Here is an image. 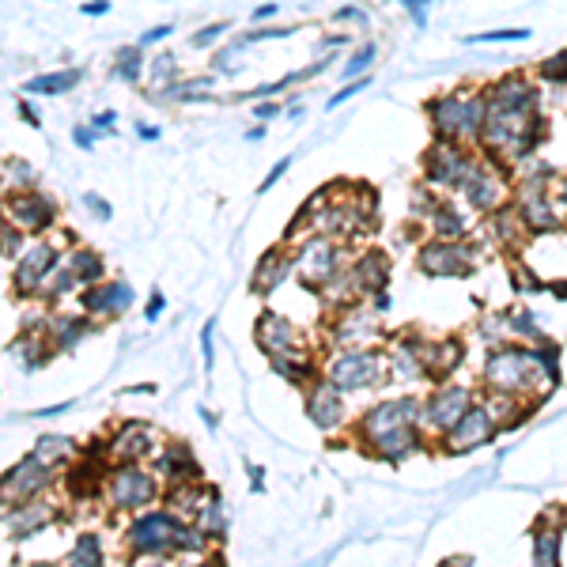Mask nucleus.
Returning <instances> with one entry per match:
<instances>
[{"mask_svg":"<svg viewBox=\"0 0 567 567\" xmlns=\"http://www.w3.org/2000/svg\"><path fill=\"white\" fill-rule=\"evenodd\" d=\"M560 378V348L552 341L533 344V348H518V344H499L484 363V382L496 394H530L541 382H556Z\"/></svg>","mask_w":567,"mask_h":567,"instance_id":"nucleus-1","label":"nucleus"},{"mask_svg":"<svg viewBox=\"0 0 567 567\" xmlns=\"http://www.w3.org/2000/svg\"><path fill=\"white\" fill-rule=\"evenodd\" d=\"M420 401L413 397H397V401H378L375 409H367L360 420L363 447L375 458L401 462L420 447Z\"/></svg>","mask_w":567,"mask_h":567,"instance_id":"nucleus-2","label":"nucleus"},{"mask_svg":"<svg viewBox=\"0 0 567 567\" xmlns=\"http://www.w3.org/2000/svg\"><path fill=\"white\" fill-rule=\"evenodd\" d=\"M424 114H428L435 140L481 144L484 118H488V99H484V91L458 87V91H447V95H435Z\"/></svg>","mask_w":567,"mask_h":567,"instance_id":"nucleus-3","label":"nucleus"},{"mask_svg":"<svg viewBox=\"0 0 567 567\" xmlns=\"http://www.w3.org/2000/svg\"><path fill=\"white\" fill-rule=\"evenodd\" d=\"M125 541L137 556L148 560V556H167V552H201L208 545V533L201 526L178 522L167 511H152L129 526Z\"/></svg>","mask_w":567,"mask_h":567,"instance_id":"nucleus-4","label":"nucleus"},{"mask_svg":"<svg viewBox=\"0 0 567 567\" xmlns=\"http://www.w3.org/2000/svg\"><path fill=\"white\" fill-rule=\"evenodd\" d=\"M484 167V152H473V144L458 140H435L424 152V178L439 193H462V186Z\"/></svg>","mask_w":567,"mask_h":567,"instance_id":"nucleus-5","label":"nucleus"},{"mask_svg":"<svg viewBox=\"0 0 567 567\" xmlns=\"http://www.w3.org/2000/svg\"><path fill=\"white\" fill-rule=\"evenodd\" d=\"M511 205H515L518 220H522V227L530 235H556V231H564V212L556 205L552 182H530V178L518 182Z\"/></svg>","mask_w":567,"mask_h":567,"instance_id":"nucleus-6","label":"nucleus"},{"mask_svg":"<svg viewBox=\"0 0 567 567\" xmlns=\"http://www.w3.org/2000/svg\"><path fill=\"white\" fill-rule=\"evenodd\" d=\"M386 375V356L378 348H344L337 360L326 367V382L337 386L341 394L371 390Z\"/></svg>","mask_w":567,"mask_h":567,"instance_id":"nucleus-7","label":"nucleus"},{"mask_svg":"<svg viewBox=\"0 0 567 567\" xmlns=\"http://www.w3.org/2000/svg\"><path fill=\"white\" fill-rule=\"evenodd\" d=\"M292 265H295V276H299L307 288H326L329 280L344 269L341 242L318 231V235L299 242V250L292 254Z\"/></svg>","mask_w":567,"mask_h":567,"instance_id":"nucleus-8","label":"nucleus"},{"mask_svg":"<svg viewBox=\"0 0 567 567\" xmlns=\"http://www.w3.org/2000/svg\"><path fill=\"white\" fill-rule=\"evenodd\" d=\"M462 193H465V205L473 208L477 216H496L499 208L511 205V193H515V186H511V167H499V163H492V159L484 155V167L465 182Z\"/></svg>","mask_w":567,"mask_h":567,"instance_id":"nucleus-9","label":"nucleus"},{"mask_svg":"<svg viewBox=\"0 0 567 567\" xmlns=\"http://www.w3.org/2000/svg\"><path fill=\"white\" fill-rule=\"evenodd\" d=\"M473 246L469 242L431 239L416 250V269L431 280H447V276H469L473 273Z\"/></svg>","mask_w":567,"mask_h":567,"instance_id":"nucleus-10","label":"nucleus"},{"mask_svg":"<svg viewBox=\"0 0 567 567\" xmlns=\"http://www.w3.org/2000/svg\"><path fill=\"white\" fill-rule=\"evenodd\" d=\"M4 216L19 231L42 235V231L57 227V201H53L50 193H42V189H16L4 201Z\"/></svg>","mask_w":567,"mask_h":567,"instance_id":"nucleus-11","label":"nucleus"},{"mask_svg":"<svg viewBox=\"0 0 567 567\" xmlns=\"http://www.w3.org/2000/svg\"><path fill=\"white\" fill-rule=\"evenodd\" d=\"M484 99L492 110L507 114H541V84L533 76H499L496 84L484 87Z\"/></svg>","mask_w":567,"mask_h":567,"instance_id":"nucleus-12","label":"nucleus"},{"mask_svg":"<svg viewBox=\"0 0 567 567\" xmlns=\"http://www.w3.org/2000/svg\"><path fill=\"white\" fill-rule=\"evenodd\" d=\"M61 265V246L50 239L31 242L23 254H19L16 265V292L19 295H35L46 288V280L53 276V269Z\"/></svg>","mask_w":567,"mask_h":567,"instance_id":"nucleus-13","label":"nucleus"},{"mask_svg":"<svg viewBox=\"0 0 567 567\" xmlns=\"http://www.w3.org/2000/svg\"><path fill=\"white\" fill-rule=\"evenodd\" d=\"M254 333H258L261 352H265L269 360H295V356H307L303 333L295 329L292 318H284V314H276V310H265V314H261Z\"/></svg>","mask_w":567,"mask_h":567,"instance_id":"nucleus-14","label":"nucleus"},{"mask_svg":"<svg viewBox=\"0 0 567 567\" xmlns=\"http://www.w3.org/2000/svg\"><path fill=\"white\" fill-rule=\"evenodd\" d=\"M159 496V484L152 473H144L140 465H125L118 469L110 481H106V499L118 507V511H140Z\"/></svg>","mask_w":567,"mask_h":567,"instance_id":"nucleus-15","label":"nucleus"},{"mask_svg":"<svg viewBox=\"0 0 567 567\" xmlns=\"http://www.w3.org/2000/svg\"><path fill=\"white\" fill-rule=\"evenodd\" d=\"M496 428L499 424H496V416H492V409H488V405H473V409L443 435V450H447V454H469V450L492 443Z\"/></svg>","mask_w":567,"mask_h":567,"instance_id":"nucleus-16","label":"nucleus"},{"mask_svg":"<svg viewBox=\"0 0 567 567\" xmlns=\"http://www.w3.org/2000/svg\"><path fill=\"white\" fill-rule=\"evenodd\" d=\"M469 409H473V394H469L465 386H443V390H435V394L420 405V420L447 435Z\"/></svg>","mask_w":567,"mask_h":567,"instance_id":"nucleus-17","label":"nucleus"},{"mask_svg":"<svg viewBox=\"0 0 567 567\" xmlns=\"http://www.w3.org/2000/svg\"><path fill=\"white\" fill-rule=\"evenodd\" d=\"M50 481H53L50 465L42 462L38 454H31V458H23V462L12 465V469L4 473V481H0V499H35Z\"/></svg>","mask_w":567,"mask_h":567,"instance_id":"nucleus-18","label":"nucleus"},{"mask_svg":"<svg viewBox=\"0 0 567 567\" xmlns=\"http://www.w3.org/2000/svg\"><path fill=\"white\" fill-rule=\"evenodd\" d=\"M378 333V310L367 307H344L337 326H333V344L337 348H367V341Z\"/></svg>","mask_w":567,"mask_h":567,"instance_id":"nucleus-19","label":"nucleus"},{"mask_svg":"<svg viewBox=\"0 0 567 567\" xmlns=\"http://www.w3.org/2000/svg\"><path fill=\"white\" fill-rule=\"evenodd\" d=\"M137 292L125 284V280H99L80 292V303H84V314H125L133 307Z\"/></svg>","mask_w":567,"mask_h":567,"instance_id":"nucleus-20","label":"nucleus"},{"mask_svg":"<svg viewBox=\"0 0 567 567\" xmlns=\"http://www.w3.org/2000/svg\"><path fill=\"white\" fill-rule=\"evenodd\" d=\"M348 276H352V288L356 295H378L386 292V276H390V258L382 250H363L360 258L348 265Z\"/></svg>","mask_w":567,"mask_h":567,"instance_id":"nucleus-21","label":"nucleus"},{"mask_svg":"<svg viewBox=\"0 0 567 567\" xmlns=\"http://www.w3.org/2000/svg\"><path fill=\"white\" fill-rule=\"evenodd\" d=\"M307 416L314 420V428L333 431L344 424V401L341 390L329 382H314V390L307 394Z\"/></svg>","mask_w":567,"mask_h":567,"instance_id":"nucleus-22","label":"nucleus"},{"mask_svg":"<svg viewBox=\"0 0 567 567\" xmlns=\"http://www.w3.org/2000/svg\"><path fill=\"white\" fill-rule=\"evenodd\" d=\"M560 552H564V526L541 518L533 526V567H560Z\"/></svg>","mask_w":567,"mask_h":567,"instance_id":"nucleus-23","label":"nucleus"},{"mask_svg":"<svg viewBox=\"0 0 567 567\" xmlns=\"http://www.w3.org/2000/svg\"><path fill=\"white\" fill-rule=\"evenodd\" d=\"M288 276H295L292 254H284V250L276 246V250H269V254L261 258L258 273H254V292H258V295L276 292L280 284H288Z\"/></svg>","mask_w":567,"mask_h":567,"instance_id":"nucleus-24","label":"nucleus"},{"mask_svg":"<svg viewBox=\"0 0 567 567\" xmlns=\"http://www.w3.org/2000/svg\"><path fill=\"white\" fill-rule=\"evenodd\" d=\"M435 239H450V242H465L469 239V216H465L458 205H450L447 197L435 205V212L428 216Z\"/></svg>","mask_w":567,"mask_h":567,"instance_id":"nucleus-25","label":"nucleus"},{"mask_svg":"<svg viewBox=\"0 0 567 567\" xmlns=\"http://www.w3.org/2000/svg\"><path fill=\"white\" fill-rule=\"evenodd\" d=\"M465 348L462 341H431L424 344V375H435V378H447L458 363H462Z\"/></svg>","mask_w":567,"mask_h":567,"instance_id":"nucleus-26","label":"nucleus"},{"mask_svg":"<svg viewBox=\"0 0 567 567\" xmlns=\"http://www.w3.org/2000/svg\"><path fill=\"white\" fill-rule=\"evenodd\" d=\"M152 450V428L148 424H125L121 435H114V454L121 462H140Z\"/></svg>","mask_w":567,"mask_h":567,"instance_id":"nucleus-27","label":"nucleus"},{"mask_svg":"<svg viewBox=\"0 0 567 567\" xmlns=\"http://www.w3.org/2000/svg\"><path fill=\"white\" fill-rule=\"evenodd\" d=\"M84 80V69H57V72H42L35 80H27L23 91L27 95H69L72 87H80Z\"/></svg>","mask_w":567,"mask_h":567,"instance_id":"nucleus-28","label":"nucleus"},{"mask_svg":"<svg viewBox=\"0 0 567 567\" xmlns=\"http://www.w3.org/2000/svg\"><path fill=\"white\" fill-rule=\"evenodd\" d=\"M69 265L72 273H76V280L84 284V288H91V284H99L106 276V261L95 254V250H87V246H76V250H69Z\"/></svg>","mask_w":567,"mask_h":567,"instance_id":"nucleus-29","label":"nucleus"},{"mask_svg":"<svg viewBox=\"0 0 567 567\" xmlns=\"http://www.w3.org/2000/svg\"><path fill=\"white\" fill-rule=\"evenodd\" d=\"M87 329H91L87 314H57V318L50 322V341L61 344V348H72Z\"/></svg>","mask_w":567,"mask_h":567,"instance_id":"nucleus-30","label":"nucleus"},{"mask_svg":"<svg viewBox=\"0 0 567 567\" xmlns=\"http://www.w3.org/2000/svg\"><path fill=\"white\" fill-rule=\"evenodd\" d=\"M114 76H118L121 84H137L140 76H144V46H121L114 50Z\"/></svg>","mask_w":567,"mask_h":567,"instance_id":"nucleus-31","label":"nucleus"},{"mask_svg":"<svg viewBox=\"0 0 567 567\" xmlns=\"http://www.w3.org/2000/svg\"><path fill=\"white\" fill-rule=\"evenodd\" d=\"M378 61V46L375 42H363V46H356V50L348 53V61H344V80H348V84H352V80H360V76H371V65H375Z\"/></svg>","mask_w":567,"mask_h":567,"instance_id":"nucleus-32","label":"nucleus"},{"mask_svg":"<svg viewBox=\"0 0 567 567\" xmlns=\"http://www.w3.org/2000/svg\"><path fill=\"white\" fill-rule=\"evenodd\" d=\"M163 473H171L174 484H182L186 477L193 481L201 469H197V462H193V454H189L186 447H171L167 454H163Z\"/></svg>","mask_w":567,"mask_h":567,"instance_id":"nucleus-33","label":"nucleus"},{"mask_svg":"<svg viewBox=\"0 0 567 567\" xmlns=\"http://www.w3.org/2000/svg\"><path fill=\"white\" fill-rule=\"evenodd\" d=\"M35 454L46 465H57V462H65V458H72V454H76V443H69L65 435H42V439H38V447H35Z\"/></svg>","mask_w":567,"mask_h":567,"instance_id":"nucleus-34","label":"nucleus"},{"mask_svg":"<svg viewBox=\"0 0 567 567\" xmlns=\"http://www.w3.org/2000/svg\"><path fill=\"white\" fill-rule=\"evenodd\" d=\"M537 84L567 87V50L549 53V57L537 65Z\"/></svg>","mask_w":567,"mask_h":567,"instance_id":"nucleus-35","label":"nucleus"},{"mask_svg":"<svg viewBox=\"0 0 567 567\" xmlns=\"http://www.w3.org/2000/svg\"><path fill=\"white\" fill-rule=\"evenodd\" d=\"M65 567H103V549H99V537H80L76 541V549L69 552V560Z\"/></svg>","mask_w":567,"mask_h":567,"instance_id":"nucleus-36","label":"nucleus"},{"mask_svg":"<svg viewBox=\"0 0 567 567\" xmlns=\"http://www.w3.org/2000/svg\"><path fill=\"white\" fill-rule=\"evenodd\" d=\"M174 72H178V57L174 53H159L152 65H148V80L155 84V91H163V87H171L178 80Z\"/></svg>","mask_w":567,"mask_h":567,"instance_id":"nucleus-37","label":"nucleus"},{"mask_svg":"<svg viewBox=\"0 0 567 567\" xmlns=\"http://www.w3.org/2000/svg\"><path fill=\"white\" fill-rule=\"evenodd\" d=\"M507 326L515 329V333H522L526 341L545 344V337H541V326H537V318H533V310H515V314L507 318Z\"/></svg>","mask_w":567,"mask_h":567,"instance_id":"nucleus-38","label":"nucleus"},{"mask_svg":"<svg viewBox=\"0 0 567 567\" xmlns=\"http://www.w3.org/2000/svg\"><path fill=\"white\" fill-rule=\"evenodd\" d=\"M530 31L526 27H507V31H484V35H469L462 38L465 46H481V42H526Z\"/></svg>","mask_w":567,"mask_h":567,"instance_id":"nucleus-39","label":"nucleus"},{"mask_svg":"<svg viewBox=\"0 0 567 567\" xmlns=\"http://www.w3.org/2000/svg\"><path fill=\"white\" fill-rule=\"evenodd\" d=\"M8 189H35V167H27L23 159H12L8 163Z\"/></svg>","mask_w":567,"mask_h":567,"instance_id":"nucleus-40","label":"nucleus"},{"mask_svg":"<svg viewBox=\"0 0 567 567\" xmlns=\"http://www.w3.org/2000/svg\"><path fill=\"white\" fill-rule=\"evenodd\" d=\"M227 31H231V23H208V27H201V31H193V38H189V46L193 50H208V46H216V38H224Z\"/></svg>","mask_w":567,"mask_h":567,"instance_id":"nucleus-41","label":"nucleus"},{"mask_svg":"<svg viewBox=\"0 0 567 567\" xmlns=\"http://www.w3.org/2000/svg\"><path fill=\"white\" fill-rule=\"evenodd\" d=\"M363 87H371V76H360V80H352V84H344L341 91H337V95H333V99H329V103H326V110H337V106H344V103H348V99H356V95H360Z\"/></svg>","mask_w":567,"mask_h":567,"instance_id":"nucleus-42","label":"nucleus"},{"mask_svg":"<svg viewBox=\"0 0 567 567\" xmlns=\"http://www.w3.org/2000/svg\"><path fill=\"white\" fill-rule=\"evenodd\" d=\"M295 159H276L273 163V171L265 174V178H261V186H258V193H269V189L276 186V182H280V178H284V174H288V167H292Z\"/></svg>","mask_w":567,"mask_h":567,"instance_id":"nucleus-43","label":"nucleus"},{"mask_svg":"<svg viewBox=\"0 0 567 567\" xmlns=\"http://www.w3.org/2000/svg\"><path fill=\"white\" fill-rule=\"evenodd\" d=\"M405 8H409V16H413L416 27H428V8L435 4V0H401Z\"/></svg>","mask_w":567,"mask_h":567,"instance_id":"nucleus-44","label":"nucleus"},{"mask_svg":"<svg viewBox=\"0 0 567 567\" xmlns=\"http://www.w3.org/2000/svg\"><path fill=\"white\" fill-rule=\"evenodd\" d=\"M171 35H174V23H159V27H152V31H144V35H140L137 46L148 50V46H155V42H163V38H171Z\"/></svg>","mask_w":567,"mask_h":567,"instance_id":"nucleus-45","label":"nucleus"},{"mask_svg":"<svg viewBox=\"0 0 567 567\" xmlns=\"http://www.w3.org/2000/svg\"><path fill=\"white\" fill-rule=\"evenodd\" d=\"M95 133H99V129H91V125H76V129H72V144L91 152V148H95Z\"/></svg>","mask_w":567,"mask_h":567,"instance_id":"nucleus-46","label":"nucleus"},{"mask_svg":"<svg viewBox=\"0 0 567 567\" xmlns=\"http://www.w3.org/2000/svg\"><path fill=\"white\" fill-rule=\"evenodd\" d=\"M295 35V27H265V31H254V35H246V42L254 46V42H269V38H288Z\"/></svg>","mask_w":567,"mask_h":567,"instance_id":"nucleus-47","label":"nucleus"},{"mask_svg":"<svg viewBox=\"0 0 567 567\" xmlns=\"http://www.w3.org/2000/svg\"><path fill=\"white\" fill-rule=\"evenodd\" d=\"M84 208H91V212H95L99 220H110V216H114V208L106 205L99 193H84Z\"/></svg>","mask_w":567,"mask_h":567,"instance_id":"nucleus-48","label":"nucleus"},{"mask_svg":"<svg viewBox=\"0 0 567 567\" xmlns=\"http://www.w3.org/2000/svg\"><path fill=\"white\" fill-rule=\"evenodd\" d=\"M337 23H356V27H367V16H363V8H341L337 12Z\"/></svg>","mask_w":567,"mask_h":567,"instance_id":"nucleus-49","label":"nucleus"},{"mask_svg":"<svg viewBox=\"0 0 567 567\" xmlns=\"http://www.w3.org/2000/svg\"><path fill=\"white\" fill-rule=\"evenodd\" d=\"M80 12H84V16H91V19H99V16H106V12H110V0H84V4H80Z\"/></svg>","mask_w":567,"mask_h":567,"instance_id":"nucleus-50","label":"nucleus"},{"mask_svg":"<svg viewBox=\"0 0 567 567\" xmlns=\"http://www.w3.org/2000/svg\"><path fill=\"white\" fill-rule=\"evenodd\" d=\"M254 114H258V121H273L276 114H284V106L280 103H258L254 106Z\"/></svg>","mask_w":567,"mask_h":567,"instance_id":"nucleus-51","label":"nucleus"},{"mask_svg":"<svg viewBox=\"0 0 567 567\" xmlns=\"http://www.w3.org/2000/svg\"><path fill=\"white\" fill-rule=\"evenodd\" d=\"M114 125H118V114H114V110H103V114L91 118V129H114Z\"/></svg>","mask_w":567,"mask_h":567,"instance_id":"nucleus-52","label":"nucleus"},{"mask_svg":"<svg viewBox=\"0 0 567 567\" xmlns=\"http://www.w3.org/2000/svg\"><path fill=\"white\" fill-rule=\"evenodd\" d=\"M163 307H167V299H163V295L155 292L152 299H148V314H144V318H148V322H155V318L163 314Z\"/></svg>","mask_w":567,"mask_h":567,"instance_id":"nucleus-53","label":"nucleus"},{"mask_svg":"<svg viewBox=\"0 0 567 567\" xmlns=\"http://www.w3.org/2000/svg\"><path fill=\"white\" fill-rule=\"evenodd\" d=\"M19 118L27 121L31 129H38V125H42V118H38V110H35L31 103H19Z\"/></svg>","mask_w":567,"mask_h":567,"instance_id":"nucleus-54","label":"nucleus"},{"mask_svg":"<svg viewBox=\"0 0 567 567\" xmlns=\"http://www.w3.org/2000/svg\"><path fill=\"white\" fill-rule=\"evenodd\" d=\"M137 137L148 140V144H155V140L163 137V133H159V125H144V121H137Z\"/></svg>","mask_w":567,"mask_h":567,"instance_id":"nucleus-55","label":"nucleus"},{"mask_svg":"<svg viewBox=\"0 0 567 567\" xmlns=\"http://www.w3.org/2000/svg\"><path fill=\"white\" fill-rule=\"evenodd\" d=\"M322 42H326V46H322V50H344V46H348V42H352V35H326L322 38Z\"/></svg>","mask_w":567,"mask_h":567,"instance_id":"nucleus-56","label":"nucleus"},{"mask_svg":"<svg viewBox=\"0 0 567 567\" xmlns=\"http://www.w3.org/2000/svg\"><path fill=\"white\" fill-rule=\"evenodd\" d=\"M201 352H205V367H212V322L201 333Z\"/></svg>","mask_w":567,"mask_h":567,"instance_id":"nucleus-57","label":"nucleus"},{"mask_svg":"<svg viewBox=\"0 0 567 567\" xmlns=\"http://www.w3.org/2000/svg\"><path fill=\"white\" fill-rule=\"evenodd\" d=\"M276 12H280V8H276V4H261V8H254V23H265V19H273Z\"/></svg>","mask_w":567,"mask_h":567,"instance_id":"nucleus-58","label":"nucleus"},{"mask_svg":"<svg viewBox=\"0 0 567 567\" xmlns=\"http://www.w3.org/2000/svg\"><path fill=\"white\" fill-rule=\"evenodd\" d=\"M556 205H560V212L567 216V178H560V186H556Z\"/></svg>","mask_w":567,"mask_h":567,"instance_id":"nucleus-59","label":"nucleus"},{"mask_svg":"<svg viewBox=\"0 0 567 567\" xmlns=\"http://www.w3.org/2000/svg\"><path fill=\"white\" fill-rule=\"evenodd\" d=\"M265 133H269V129H265V125H258V129H250V133H246V140H261Z\"/></svg>","mask_w":567,"mask_h":567,"instance_id":"nucleus-60","label":"nucleus"},{"mask_svg":"<svg viewBox=\"0 0 567 567\" xmlns=\"http://www.w3.org/2000/svg\"><path fill=\"white\" fill-rule=\"evenodd\" d=\"M8 224V216H4V201H0V227Z\"/></svg>","mask_w":567,"mask_h":567,"instance_id":"nucleus-61","label":"nucleus"},{"mask_svg":"<svg viewBox=\"0 0 567 567\" xmlns=\"http://www.w3.org/2000/svg\"><path fill=\"white\" fill-rule=\"evenodd\" d=\"M189 567H216V564H189Z\"/></svg>","mask_w":567,"mask_h":567,"instance_id":"nucleus-62","label":"nucleus"},{"mask_svg":"<svg viewBox=\"0 0 567 567\" xmlns=\"http://www.w3.org/2000/svg\"><path fill=\"white\" fill-rule=\"evenodd\" d=\"M443 567H450V564H443Z\"/></svg>","mask_w":567,"mask_h":567,"instance_id":"nucleus-63","label":"nucleus"}]
</instances>
